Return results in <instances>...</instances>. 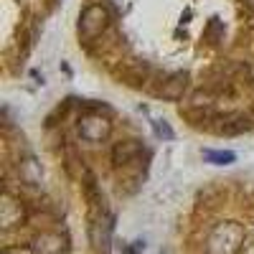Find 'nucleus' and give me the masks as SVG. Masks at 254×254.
Returning a JSON list of instances; mask_svg holds the SVG:
<instances>
[{"mask_svg": "<svg viewBox=\"0 0 254 254\" xmlns=\"http://www.w3.org/2000/svg\"><path fill=\"white\" fill-rule=\"evenodd\" d=\"M244 242V229L234 221L214 226L206 239V254H237Z\"/></svg>", "mask_w": 254, "mask_h": 254, "instance_id": "f257e3e1", "label": "nucleus"}, {"mask_svg": "<svg viewBox=\"0 0 254 254\" xmlns=\"http://www.w3.org/2000/svg\"><path fill=\"white\" fill-rule=\"evenodd\" d=\"M104 26H107V10H104L102 5H89V8H84L81 18H79V33L81 38H97Z\"/></svg>", "mask_w": 254, "mask_h": 254, "instance_id": "f03ea898", "label": "nucleus"}, {"mask_svg": "<svg viewBox=\"0 0 254 254\" xmlns=\"http://www.w3.org/2000/svg\"><path fill=\"white\" fill-rule=\"evenodd\" d=\"M79 132H81L84 140H92V142L104 140L110 135V122L99 115H87V117L79 120Z\"/></svg>", "mask_w": 254, "mask_h": 254, "instance_id": "7ed1b4c3", "label": "nucleus"}, {"mask_svg": "<svg viewBox=\"0 0 254 254\" xmlns=\"http://www.w3.org/2000/svg\"><path fill=\"white\" fill-rule=\"evenodd\" d=\"M33 254H61L64 252V239L59 234H54V231H46V234H41L33 247H31Z\"/></svg>", "mask_w": 254, "mask_h": 254, "instance_id": "20e7f679", "label": "nucleus"}, {"mask_svg": "<svg viewBox=\"0 0 254 254\" xmlns=\"http://www.w3.org/2000/svg\"><path fill=\"white\" fill-rule=\"evenodd\" d=\"M0 219H3L5 229H10V226L23 221V208H20V203H15L10 196H5L3 198V216H0Z\"/></svg>", "mask_w": 254, "mask_h": 254, "instance_id": "39448f33", "label": "nucleus"}, {"mask_svg": "<svg viewBox=\"0 0 254 254\" xmlns=\"http://www.w3.org/2000/svg\"><path fill=\"white\" fill-rule=\"evenodd\" d=\"M183 89H186V76H183V74H176V76H171V79L163 84L160 94H163L165 99H178V97L183 94Z\"/></svg>", "mask_w": 254, "mask_h": 254, "instance_id": "423d86ee", "label": "nucleus"}, {"mask_svg": "<svg viewBox=\"0 0 254 254\" xmlns=\"http://www.w3.org/2000/svg\"><path fill=\"white\" fill-rule=\"evenodd\" d=\"M137 150H140V145L137 142H122V145H117L115 147V163H127L132 155H137Z\"/></svg>", "mask_w": 254, "mask_h": 254, "instance_id": "0eeeda50", "label": "nucleus"}, {"mask_svg": "<svg viewBox=\"0 0 254 254\" xmlns=\"http://www.w3.org/2000/svg\"><path fill=\"white\" fill-rule=\"evenodd\" d=\"M206 158H211V160H231L234 155L231 153H206Z\"/></svg>", "mask_w": 254, "mask_h": 254, "instance_id": "6e6552de", "label": "nucleus"}, {"mask_svg": "<svg viewBox=\"0 0 254 254\" xmlns=\"http://www.w3.org/2000/svg\"><path fill=\"white\" fill-rule=\"evenodd\" d=\"M247 3H249V5H252V8H254V0H247Z\"/></svg>", "mask_w": 254, "mask_h": 254, "instance_id": "1a4fd4ad", "label": "nucleus"}]
</instances>
